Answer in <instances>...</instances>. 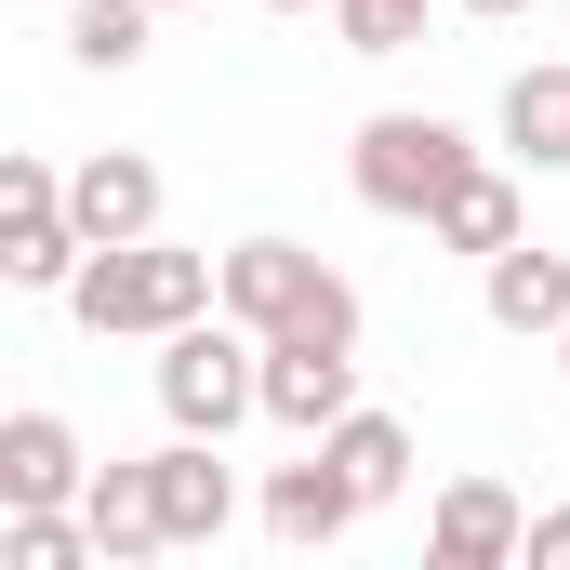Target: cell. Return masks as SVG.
Returning <instances> with one entry per match:
<instances>
[{
    "instance_id": "obj_1",
    "label": "cell",
    "mask_w": 570,
    "mask_h": 570,
    "mask_svg": "<svg viewBox=\"0 0 570 570\" xmlns=\"http://www.w3.org/2000/svg\"><path fill=\"white\" fill-rule=\"evenodd\" d=\"M226 305V253H173V239H107V253H80V279H67V318L80 332H186V318H213Z\"/></svg>"
},
{
    "instance_id": "obj_2",
    "label": "cell",
    "mask_w": 570,
    "mask_h": 570,
    "mask_svg": "<svg viewBox=\"0 0 570 570\" xmlns=\"http://www.w3.org/2000/svg\"><path fill=\"white\" fill-rule=\"evenodd\" d=\"M159 412H173V438H239L266 412V332L226 318V305L159 332Z\"/></svg>"
},
{
    "instance_id": "obj_3",
    "label": "cell",
    "mask_w": 570,
    "mask_h": 570,
    "mask_svg": "<svg viewBox=\"0 0 570 570\" xmlns=\"http://www.w3.org/2000/svg\"><path fill=\"white\" fill-rule=\"evenodd\" d=\"M464 173H478V146L451 134L438 107H385V120H358V146H345V186H358L372 213H399V226H425Z\"/></svg>"
},
{
    "instance_id": "obj_4",
    "label": "cell",
    "mask_w": 570,
    "mask_h": 570,
    "mask_svg": "<svg viewBox=\"0 0 570 570\" xmlns=\"http://www.w3.org/2000/svg\"><path fill=\"white\" fill-rule=\"evenodd\" d=\"M80 213H67V173L53 159H0V279L13 292H67L80 279Z\"/></svg>"
},
{
    "instance_id": "obj_5",
    "label": "cell",
    "mask_w": 570,
    "mask_h": 570,
    "mask_svg": "<svg viewBox=\"0 0 570 570\" xmlns=\"http://www.w3.org/2000/svg\"><path fill=\"white\" fill-rule=\"evenodd\" d=\"M358 518H372V491H358V464H345L332 438H305V464L266 478V531H279L292 558H305V544H345Z\"/></svg>"
},
{
    "instance_id": "obj_6",
    "label": "cell",
    "mask_w": 570,
    "mask_h": 570,
    "mask_svg": "<svg viewBox=\"0 0 570 570\" xmlns=\"http://www.w3.org/2000/svg\"><path fill=\"white\" fill-rule=\"evenodd\" d=\"M358 412V345H305V332H266V425L332 438Z\"/></svg>"
},
{
    "instance_id": "obj_7",
    "label": "cell",
    "mask_w": 570,
    "mask_h": 570,
    "mask_svg": "<svg viewBox=\"0 0 570 570\" xmlns=\"http://www.w3.org/2000/svg\"><path fill=\"white\" fill-rule=\"evenodd\" d=\"M425 558H438V570H504V558H531L518 491H504V478H451L438 518H425Z\"/></svg>"
},
{
    "instance_id": "obj_8",
    "label": "cell",
    "mask_w": 570,
    "mask_h": 570,
    "mask_svg": "<svg viewBox=\"0 0 570 570\" xmlns=\"http://www.w3.org/2000/svg\"><path fill=\"white\" fill-rule=\"evenodd\" d=\"M478 305H491V332L558 345V332H570V253H544V239H504V253L478 266Z\"/></svg>"
},
{
    "instance_id": "obj_9",
    "label": "cell",
    "mask_w": 570,
    "mask_h": 570,
    "mask_svg": "<svg viewBox=\"0 0 570 570\" xmlns=\"http://www.w3.org/2000/svg\"><path fill=\"white\" fill-rule=\"evenodd\" d=\"M67 213H80V239H94V253H107V239H159V159L94 146V159L67 173Z\"/></svg>"
},
{
    "instance_id": "obj_10",
    "label": "cell",
    "mask_w": 570,
    "mask_h": 570,
    "mask_svg": "<svg viewBox=\"0 0 570 570\" xmlns=\"http://www.w3.org/2000/svg\"><path fill=\"white\" fill-rule=\"evenodd\" d=\"M94 464H80V425L67 412H0V504H80Z\"/></svg>"
},
{
    "instance_id": "obj_11",
    "label": "cell",
    "mask_w": 570,
    "mask_h": 570,
    "mask_svg": "<svg viewBox=\"0 0 570 570\" xmlns=\"http://www.w3.org/2000/svg\"><path fill=\"white\" fill-rule=\"evenodd\" d=\"M318 279H332V266H318L305 239H239V253H226V318H253V332H292V318L318 305Z\"/></svg>"
},
{
    "instance_id": "obj_12",
    "label": "cell",
    "mask_w": 570,
    "mask_h": 570,
    "mask_svg": "<svg viewBox=\"0 0 570 570\" xmlns=\"http://www.w3.org/2000/svg\"><path fill=\"white\" fill-rule=\"evenodd\" d=\"M146 464H159V531H173V544H213V531L239 518L226 438H173V451H146Z\"/></svg>"
},
{
    "instance_id": "obj_13",
    "label": "cell",
    "mask_w": 570,
    "mask_h": 570,
    "mask_svg": "<svg viewBox=\"0 0 570 570\" xmlns=\"http://www.w3.org/2000/svg\"><path fill=\"white\" fill-rule=\"evenodd\" d=\"M80 518H94L107 570H134V558H173V531H159V464H94Z\"/></svg>"
},
{
    "instance_id": "obj_14",
    "label": "cell",
    "mask_w": 570,
    "mask_h": 570,
    "mask_svg": "<svg viewBox=\"0 0 570 570\" xmlns=\"http://www.w3.org/2000/svg\"><path fill=\"white\" fill-rule=\"evenodd\" d=\"M504 146L531 173H570V53H544V67L504 80Z\"/></svg>"
},
{
    "instance_id": "obj_15",
    "label": "cell",
    "mask_w": 570,
    "mask_h": 570,
    "mask_svg": "<svg viewBox=\"0 0 570 570\" xmlns=\"http://www.w3.org/2000/svg\"><path fill=\"white\" fill-rule=\"evenodd\" d=\"M425 226H438V253H478V266H491L504 239H531V226H518V173H491V159H478V173L438 199Z\"/></svg>"
},
{
    "instance_id": "obj_16",
    "label": "cell",
    "mask_w": 570,
    "mask_h": 570,
    "mask_svg": "<svg viewBox=\"0 0 570 570\" xmlns=\"http://www.w3.org/2000/svg\"><path fill=\"white\" fill-rule=\"evenodd\" d=\"M0 570H107V544L67 504H0Z\"/></svg>"
},
{
    "instance_id": "obj_17",
    "label": "cell",
    "mask_w": 570,
    "mask_h": 570,
    "mask_svg": "<svg viewBox=\"0 0 570 570\" xmlns=\"http://www.w3.org/2000/svg\"><path fill=\"white\" fill-rule=\"evenodd\" d=\"M146 27H159V0H67V53H80L94 80H120V67H134Z\"/></svg>"
},
{
    "instance_id": "obj_18",
    "label": "cell",
    "mask_w": 570,
    "mask_h": 570,
    "mask_svg": "<svg viewBox=\"0 0 570 570\" xmlns=\"http://www.w3.org/2000/svg\"><path fill=\"white\" fill-rule=\"evenodd\" d=\"M332 451L358 464V491H372V504L412 478V425H399V412H345V425H332Z\"/></svg>"
},
{
    "instance_id": "obj_19",
    "label": "cell",
    "mask_w": 570,
    "mask_h": 570,
    "mask_svg": "<svg viewBox=\"0 0 570 570\" xmlns=\"http://www.w3.org/2000/svg\"><path fill=\"white\" fill-rule=\"evenodd\" d=\"M438 0H332V27H345V53H412L425 40Z\"/></svg>"
},
{
    "instance_id": "obj_20",
    "label": "cell",
    "mask_w": 570,
    "mask_h": 570,
    "mask_svg": "<svg viewBox=\"0 0 570 570\" xmlns=\"http://www.w3.org/2000/svg\"><path fill=\"white\" fill-rule=\"evenodd\" d=\"M531 570H570V504H558V518H531Z\"/></svg>"
},
{
    "instance_id": "obj_21",
    "label": "cell",
    "mask_w": 570,
    "mask_h": 570,
    "mask_svg": "<svg viewBox=\"0 0 570 570\" xmlns=\"http://www.w3.org/2000/svg\"><path fill=\"white\" fill-rule=\"evenodd\" d=\"M451 13H491V27H504V13H531V0H451Z\"/></svg>"
},
{
    "instance_id": "obj_22",
    "label": "cell",
    "mask_w": 570,
    "mask_h": 570,
    "mask_svg": "<svg viewBox=\"0 0 570 570\" xmlns=\"http://www.w3.org/2000/svg\"><path fill=\"white\" fill-rule=\"evenodd\" d=\"M266 13H318V0H266Z\"/></svg>"
},
{
    "instance_id": "obj_23",
    "label": "cell",
    "mask_w": 570,
    "mask_h": 570,
    "mask_svg": "<svg viewBox=\"0 0 570 570\" xmlns=\"http://www.w3.org/2000/svg\"><path fill=\"white\" fill-rule=\"evenodd\" d=\"M558 372H570V332H558Z\"/></svg>"
},
{
    "instance_id": "obj_24",
    "label": "cell",
    "mask_w": 570,
    "mask_h": 570,
    "mask_svg": "<svg viewBox=\"0 0 570 570\" xmlns=\"http://www.w3.org/2000/svg\"><path fill=\"white\" fill-rule=\"evenodd\" d=\"M159 13H186V0H159Z\"/></svg>"
}]
</instances>
